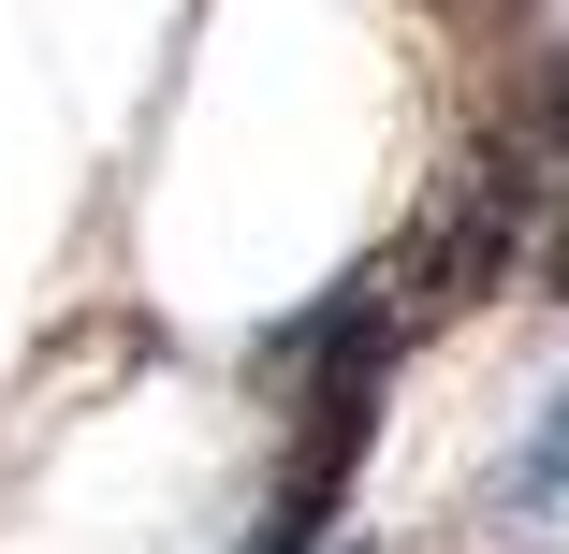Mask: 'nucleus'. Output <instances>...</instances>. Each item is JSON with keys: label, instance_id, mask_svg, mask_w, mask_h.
Here are the masks:
<instances>
[{"label": "nucleus", "instance_id": "obj_2", "mask_svg": "<svg viewBox=\"0 0 569 554\" xmlns=\"http://www.w3.org/2000/svg\"><path fill=\"white\" fill-rule=\"evenodd\" d=\"M540 292H569V88H555V132H540Z\"/></svg>", "mask_w": 569, "mask_h": 554}, {"label": "nucleus", "instance_id": "obj_1", "mask_svg": "<svg viewBox=\"0 0 569 554\" xmlns=\"http://www.w3.org/2000/svg\"><path fill=\"white\" fill-rule=\"evenodd\" d=\"M540 511H569V380L540 394V423H526V453L497 467V525H540Z\"/></svg>", "mask_w": 569, "mask_h": 554}]
</instances>
